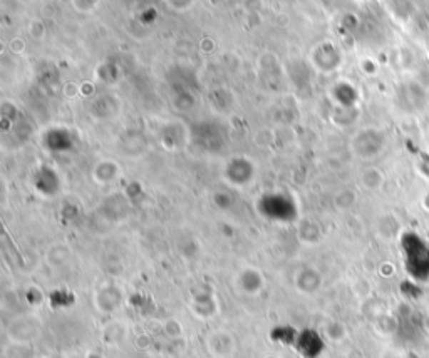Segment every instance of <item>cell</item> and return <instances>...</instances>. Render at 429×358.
Returning a JSON list of instances; mask_svg holds the SVG:
<instances>
[{
	"mask_svg": "<svg viewBox=\"0 0 429 358\" xmlns=\"http://www.w3.org/2000/svg\"><path fill=\"white\" fill-rule=\"evenodd\" d=\"M354 144H363L364 146L354 148V154H358V156L369 159L378 156L380 149L384 146V136L383 133H379V131L375 129H364L360 131L358 136H354Z\"/></svg>",
	"mask_w": 429,
	"mask_h": 358,
	"instance_id": "1",
	"label": "cell"
}]
</instances>
